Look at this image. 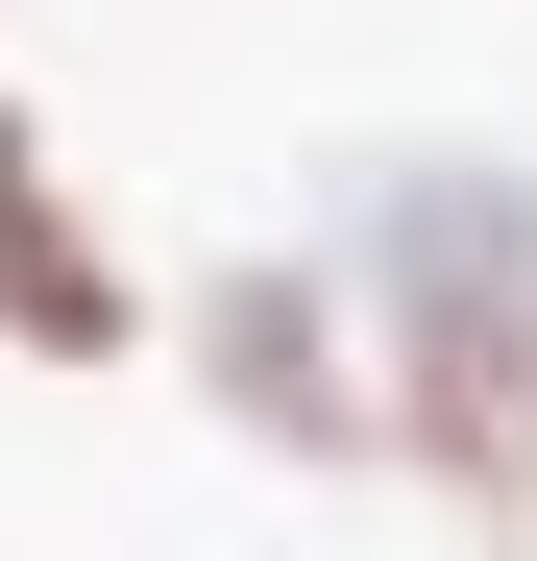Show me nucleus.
<instances>
[{"label":"nucleus","instance_id":"obj_1","mask_svg":"<svg viewBox=\"0 0 537 561\" xmlns=\"http://www.w3.org/2000/svg\"><path fill=\"white\" fill-rule=\"evenodd\" d=\"M342 294H367V391H391V489L465 537H537V171L513 147H391L342 171Z\"/></svg>","mask_w":537,"mask_h":561},{"label":"nucleus","instance_id":"obj_2","mask_svg":"<svg viewBox=\"0 0 537 561\" xmlns=\"http://www.w3.org/2000/svg\"><path fill=\"white\" fill-rule=\"evenodd\" d=\"M171 366H196V415L244 463H391V391H367V294H342V244H220L196 294H171Z\"/></svg>","mask_w":537,"mask_h":561},{"label":"nucleus","instance_id":"obj_3","mask_svg":"<svg viewBox=\"0 0 537 561\" xmlns=\"http://www.w3.org/2000/svg\"><path fill=\"white\" fill-rule=\"evenodd\" d=\"M0 366H147V268H123L99 196H73L49 99H0Z\"/></svg>","mask_w":537,"mask_h":561}]
</instances>
